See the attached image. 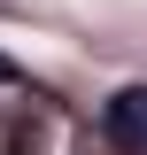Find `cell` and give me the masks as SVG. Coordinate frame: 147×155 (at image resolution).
I'll use <instances>...</instances> for the list:
<instances>
[{"mask_svg": "<svg viewBox=\"0 0 147 155\" xmlns=\"http://www.w3.org/2000/svg\"><path fill=\"white\" fill-rule=\"evenodd\" d=\"M101 132L116 140V147H132V155H147V85H124V93L101 109Z\"/></svg>", "mask_w": 147, "mask_h": 155, "instance_id": "1", "label": "cell"}, {"mask_svg": "<svg viewBox=\"0 0 147 155\" xmlns=\"http://www.w3.org/2000/svg\"><path fill=\"white\" fill-rule=\"evenodd\" d=\"M0 85H23V70H16V62H8V54H0Z\"/></svg>", "mask_w": 147, "mask_h": 155, "instance_id": "2", "label": "cell"}]
</instances>
